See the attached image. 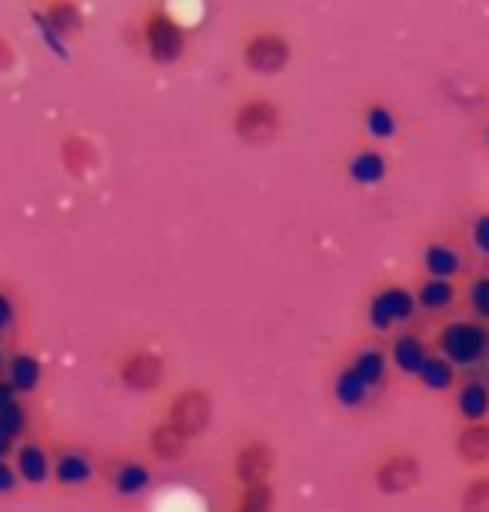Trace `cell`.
I'll list each match as a JSON object with an SVG mask.
<instances>
[{
    "mask_svg": "<svg viewBox=\"0 0 489 512\" xmlns=\"http://www.w3.org/2000/svg\"><path fill=\"white\" fill-rule=\"evenodd\" d=\"M0 373H4V353H0Z\"/></svg>",
    "mask_w": 489,
    "mask_h": 512,
    "instance_id": "35",
    "label": "cell"
},
{
    "mask_svg": "<svg viewBox=\"0 0 489 512\" xmlns=\"http://www.w3.org/2000/svg\"><path fill=\"white\" fill-rule=\"evenodd\" d=\"M10 443H14V439H10L7 433H0V459L10 453Z\"/></svg>",
    "mask_w": 489,
    "mask_h": 512,
    "instance_id": "34",
    "label": "cell"
},
{
    "mask_svg": "<svg viewBox=\"0 0 489 512\" xmlns=\"http://www.w3.org/2000/svg\"><path fill=\"white\" fill-rule=\"evenodd\" d=\"M273 466H277V453L273 446H267L263 439H253L237 453V463H233V476L243 489L250 486H267V479L273 476Z\"/></svg>",
    "mask_w": 489,
    "mask_h": 512,
    "instance_id": "7",
    "label": "cell"
},
{
    "mask_svg": "<svg viewBox=\"0 0 489 512\" xmlns=\"http://www.w3.org/2000/svg\"><path fill=\"white\" fill-rule=\"evenodd\" d=\"M420 310L416 306V293L403 283H380L370 293V303H366V320L376 333H390L400 323H410L413 313Z\"/></svg>",
    "mask_w": 489,
    "mask_h": 512,
    "instance_id": "2",
    "label": "cell"
},
{
    "mask_svg": "<svg viewBox=\"0 0 489 512\" xmlns=\"http://www.w3.org/2000/svg\"><path fill=\"white\" fill-rule=\"evenodd\" d=\"M14 486H17V473L4 463V459H0V493H10Z\"/></svg>",
    "mask_w": 489,
    "mask_h": 512,
    "instance_id": "31",
    "label": "cell"
},
{
    "mask_svg": "<svg viewBox=\"0 0 489 512\" xmlns=\"http://www.w3.org/2000/svg\"><path fill=\"white\" fill-rule=\"evenodd\" d=\"M470 243H473V250L486 256L489 260V213H480V217L473 220V227H470Z\"/></svg>",
    "mask_w": 489,
    "mask_h": 512,
    "instance_id": "30",
    "label": "cell"
},
{
    "mask_svg": "<svg viewBox=\"0 0 489 512\" xmlns=\"http://www.w3.org/2000/svg\"><path fill=\"white\" fill-rule=\"evenodd\" d=\"M453 409L463 419V426L489 423V383L483 376H466V380H460L453 396Z\"/></svg>",
    "mask_w": 489,
    "mask_h": 512,
    "instance_id": "10",
    "label": "cell"
},
{
    "mask_svg": "<svg viewBox=\"0 0 489 512\" xmlns=\"http://www.w3.org/2000/svg\"><path fill=\"white\" fill-rule=\"evenodd\" d=\"M363 130L376 143H390L396 130H400V120H396L393 107L386 100H370V104H363Z\"/></svg>",
    "mask_w": 489,
    "mask_h": 512,
    "instance_id": "17",
    "label": "cell"
},
{
    "mask_svg": "<svg viewBox=\"0 0 489 512\" xmlns=\"http://www.w3.org/2000/svg\"><path fill=\"white\" fill-rule=\"evenodd\" d=\"M147 483H150L147 466H140V463H127V466H120V473H117V493H124V496H137V493H144Z\"/></svg>",
    "mask_w": 489,
    "mask_h": 512,
    "instance_id": "27",
    "label": "cell"
},
{
    "mask_svg": "<svg viewBox=\"0 0 489 512\" xmlns=\"http://www.w3.org/2000/svg\"><path fill=\"white\" fill-rule=\"evenodd\" d=\"M486 143H489V127H486Z\"/></svg>",
    "mask_w": 489,
    "mask_h": 512,
    "instance_id": "36",
    "label": "cell"
},
{
    "mask_svg": "<svg viewBox=\"0 0 489 512\" xmlns=\"http://www.w3.org/2000/svg\"><path fill=\"white\" fill-rule=\"evenodd\" d=\"M423 270L433 280H453L466 273V256L446 240H430L423 247Z\"/></svg>",
    "mask_w": 489,
    "mask_h": 512,
    "instance_id": "12",
    "label": "cell"
},
{
    "mask_svg": "<svg viewBox=\"0 0 489 512\" xmlns=\"http://www.w3.org/2000/svg\"><path fill=\"white\" fill-rule=\"evenodd\" d=\"M233 130L243 143H270L283 130V114L270 97H250L237 107Z\"/></svg>",
    "mask_w": 489,
    "mask_h": 512,
    "instance_id": "4",
    "label": "cell"
},
{
    "mask_svg": "<svg viewBox=\"0 0 489 512\" xmlns=\"http://www.w3.org/2000/svg\"><path fill=\"white\" fill-rule=\"evenodd\" d=\"M436 353L446 356L456 370L480 366L489 356V323L480 320H450L436 333Z\"/></svg>",
    "mask_w": 489,
    "mask_h": 512,
    "instance_id": "1",
    "label": "cell"
},
{
    "mask_svg": "<svg viewBox=\"0 0 489 512\" xmlns=\"http://www.w3.org/2000/svg\"><path fill=\"white\" fill-rule=\"evenodd\" d=\"M416 306H420L423 313H446L453 310V303L460 300V286L453 280H433V276H423L420 286H416Z\"/></svg>",
    "mask_w": 489,
    "mask_h": 512,
    "instance_id": "15",
    "label": "cell"
},
{
    "mask_svg": "<svg viewBox=\"0 0 489 512\" xmlns=\"http://www.w3.org/2000/svg\"><path fill=\"white\" fill-rule=\"evenodd\" d=\"M460 512H489V473H476L463 483Z\"/></svg>",
    "mask_w": 489,
    "mask_h": 512,
    "instance_id": "23",
    "label": "cell"
},
{
    "mask_svg": "<svg viewBox=\"0 0 489 512\" xmlns=\"http://www.w3.org/2000/svg\"><path fill=\"white\" fill-rule=\"evenodd\" d=\"M273 509H277V496H273L270 483L243 489L237 499V512H273Z\"/></svg>",
    "mask_w": 489,
    "mask_h": 512,
    "instance_id": "25",
    "label": "cell"
},
{
    "mask_svg": "<svg viewBox=\"0 0 489 512\" xmlns=\"http://www.w3.org/2000/svg\"><path fill=\"white\" fill-rule=\"evenodd\" d=\"M430 343L423 340V336H416V333H400V336H393V343H390V366L396 373H403V376H420L423 370V363L430 360Z\"/></svg>",
    "mask_w": 489,
    "mask_h": 512,
    "instance_id": "13",
    "label": "cell"
},
{
    "mask_svg": "<svg viewBox=\"0 0 489 512\" xmlns=\"http://www.w3.org/2000/svg\"><path fill=\"white\" fill-rule=\"evenodd\" d=\"M453 453L460 463L480 469L489 463V423H470L460 426V433L453 436Z\"/></svg>",
    "mask_w": 489,
    "mask_h": 512,
    "instance_id": "14",
    "label": "cell"
},
{
    "mask_svg": "<svg viewBox=\"0 0 489 512\" xmlns=\"http://www.w3.org/2000/svg\"><path fill=\"white\" fill-rule=\"evenodd\" d=\"M10 323H14V306H10L7 296L0 293V333H4Z\"/></svg>",
    "mask_w": 489,
    "mask_h": 512,
    "instance_id": "32",
    "label": "cell"
},
{
    "mask_svg": "<svg viewBox=\"0 0 489 512\" xmlns=\"http://www.w3.org/2000/svg\"><path fill=\"white\" fill-rule=\"evenodd\" d=\"M17 473L20 479H27V483H44L47 473H50V463H47V453L40 446H20L17 453Z\"/></svg>",
    "mask_w": 489,
    "mask_h": 512,
    "instance_id": "21",
    "label": "cell"
},
{
    "mask_svg": "<svg viewBox=\"0 0 489 512\" xmlns=\"http://www.w3.org/2000/svg\"><path fill=\"white\" fill-rule=\"evenodd\" d=\"M466 303H470L473 320L489 323V273L473 276L470 290H466Z\"/></svg>",
    "mask_w": 489,
    "mask_h": 512,
    "instance_id": "26",
    "label": "cell"
},
{
    "mask_svg": "<svg viewBox=\"0 0 489 512\" xmlns=\"http://www.w3.org/2000/svg\"><path fill=\"white\" fill-rule=\"evenodd\" d=\"M144 34H147L150 57H154L157 64H173V60L183 57V44H187V37H183V27L173 17L154 14L147 20Z\"/></svg>",
    "mask_w": 489,
    "mask_h": 512,
    "instance_id": "6",
    "label": "cell"
},
{
    "mask_svg": "<svg viewBox=\"0 0 489 512\" xmlns=\"http://www.w3.org/2000/svg\"><path fill=\"white\" fill-rule=\"evenodd\" d=\"M54 473L64 486H80L90 479V463H87V456H80V453H64Z\"/></svg>",
    "mask_w": 489,
    "mask_h": 512,
    "instance_id": "24",
    "label": "cell"
},
{
    "mask_svg": "<svg viewBox=\"0 0 489 512\" xmlns=\"http://www.w3.org/2000/svg\"><path fill=\"white\" fill-rule=\"evenodd\" d=\"M210 413H213L210 396L200 393V389H187V393H180L173 399L170 423L177 426L183 436H197L210 426Z\"/></svg>",
    "mask_w": 489,
    "mask_h": 512,
    "instance_id": "9",
    "label": "cell"
},
{
    "mask_svg": "<svg viewBox=\"0 0 489 512\" xmlns=\"http://www.w3.org/2000/svg\"><path fill=\"white\" fill-rule=\"evenodd\" d=\"M47 24L54 34H74V30L80 27V14L74 7H50Z\"/></svg>",
    "mask_w": 489,
    "mask_h": 512,
    "instance_id": "28",
    "label": "cell"
},
{
    "mask_svg": "<svg viewBox=\"0 0 489 512\" xmlns=\"http://www.w3.org/2000/svg\"><path fill=\"white\" fill-rule=\"evenodd\" d=\"M7 383L14 389H20V393H30V389L40 383V363L34 360V356L17 353L14 360L7 363Z\"/></svg>",
    "mask_w": 489,
    "mask_h": 512,
    "instance_id": "20",
    "label": "cell"
},
{
    "mask_svg": "<svg viewBox=\"0 0 489 512\" xmlns=\"http://www.w3.org/2000/svg\"><path fill=\"white\" fill-rule=\"evenodd\" d=\"M290 57H293V47L280 30H260V34H253L247 44H243V64H247L253 74H263V77L280 74V70L290 64Z\"/></svg>",
    "mask_w": 489,
    "mask_h": 512,
    "instance_id": "5",
    "label": "cell"
},
{
    "mask_svg": "<svg viewBox=\"0 0 489 512\" xmlns=\"http://www.w3.org/2000/svg\"><path fill=\"white\" fill-rule=\"evenodd\" d=\"M416 383H420L426 393H450V389H456V383H460V370H456L446 356L433 350L430 360L423 363L420 376H416Z\"/></svg>",
    "mask_w": 489,
    "mask_h": 512,
    "instance_id": "16",
    "label": "cell"
},
{
    "mask_svg": "<svg viewBox=\"0 0 489 512\" xmlns=\"http://www.w3.org/2000/svg\"><path fill=\"white\" fill-rule=\"evenodd\" d=\"M163 376V366L157 356L150 353H140V356H130L124 363V383L134 386V389H154Z\"/></svg>",
    "mask_w": 489,
    "mask_h": 512,
    "instance_id": "19",
    "label": "cell"
},
{
    "mask_svg": "<svg viewBox=\"0 0 489 512\" xmlns=\"http://www.w3.org/2000/svg\"><path fill=\"white\" fill-rule=\"evenodd\" d=\"M390 177V157L380 147H356L350 157H346V180L353 187H380V183Z\"/></svg>",
    "mask_w": 489,
    "mask_h": 512,
    "instance_id": "8",
    "label": "cell"
},
{
    "mask_svg": "<svg viewBox=\"0 0 489 512\" xmlns=\"http://www.w3.org/2000/svg\"><path fill=\"white\" fill-rule=\"evenodd\" d=\"M187 439L173 423H163L154 429V436H150V446H154V453L160 459H180L183 449H187Z\"/></svg>",
    "mask_w": 489,
    "mask_h": 512,
    "instance_id": "22",
    "label": "cell"
},
{
    "mask_svg": "<svg viewBox=\"0 0 489 512\" xmlns=\"http://www.w3.org/2000/svg\"><path fill=\"white\" fill-rule=\"evenodd\" d=\"M27 429V413L20 406H10L7 413H0V433H7L10 439H17Z\"/></svg>",
    "mask_w": 489,
    "mask_h": 512,
    "instance_id": "29",
    "label": "cell"
},
{
    "mask_svg": "<svg viewBox=\"0 0 489 512\" xmlns=\"http://www.w3.org/2000/svg\"><path fill=\"white\" fill-rule=\"evenodd\" d=\"M423 479V463L413 449H393L373 466V489L380 496H410Z\"/></svg>",
    "mask_w": 489,
    "mask_h": 512,
    "instance_id": "3",
    "label": "cell"
},
{
    "mask_svg": "<svg viewBox=\"0 0 489 512\" xmlns=\"http://www.w3.org/2000/svg\"><path fill=\"white\" fill-rule=\"evenodd\" d=\"M346 366H350V370L360 376V380L376 393V389H383L386 380H390V350L366 343V346H360V350L350 353Z\"/></svg>",
    "mask_w": 489,
    "mask_h": 512,
    "instance_id": "11",
    "label": "cell"
},
{
    "mask_svg": "<svg viewBox=\"0 0 489 512\" xmlns=\"http://www.w3.org/2000/svg\"><path fill=\"white\" fill-rule=\"evenodd\" d=\"M370 393H373V389L366 386L346 363L333 373V399L343 409H363L366 399H370Z\"/></svg>",
    "mask_w": 489,
    "mask_h": 512,
    "instance_id": "18",
    "label": "cell"
},
{
    "mask_svg": "<svg viewBox=\"0 0 489 512\" xmlns=\"http://www.w3.org/2000/svg\"><path fill=\"white\" fill-rule=\"evenodd\" d=\"M14 393H17V389L10 386V383H0V413H7L10 406H17L14 403Z\"/></svg>",
    "mask_w": 489,
    "mask_h": 512,
    "instance_id": "33",
    "label": "cell"
}]
</instances>
